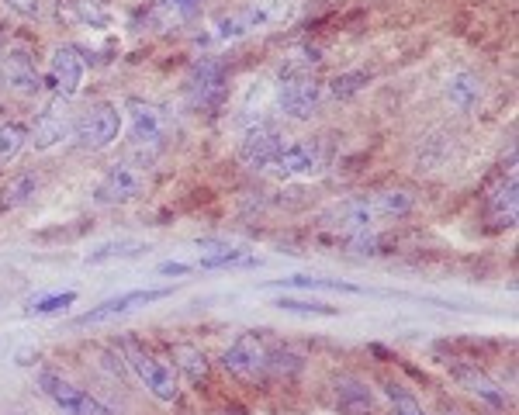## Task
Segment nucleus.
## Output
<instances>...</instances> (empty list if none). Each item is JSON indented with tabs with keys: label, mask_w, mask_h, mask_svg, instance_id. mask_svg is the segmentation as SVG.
I'll list each match as a JSON object with an SVG mask.
<instances>
[{
	"label": "nucleus",
	"mask_w": 519,
	"mask_h": 415,
	"mask_svg": "<svg viewBox=\"0 0 519 415\" xmlns=\"http://www.w3.org/2000/svg\"><path fill=\"white\" fill-rule=\"evenodd\" d=\"M39 388L63 415H115V409H108L104 402H97L94 395H87L84 388L70 384L63 374H56V371H39Z\"/></svg>",
	"instance_id": "f03ea898"
},
{
	"label": "nucleus",
	"mask_w": 519,
	"mask_h": 415,
	"mask_svg": "<svg viewBox=\"0 0 519 415\" xmlns=\"http://www.w3.org/2000/svg\"><path fill=\"white\" fill-rule=\"evenodd\" d=\"M4 80H7V87H11L14 94H25V97H32V94H39L42 90V77L35 73L28 52H7Z\"/></svg>",
	"instance_id": "dca6fc26"
},
{
	"label": "nucleus",
	"mask_w": 519,
	"mask_h": 415,
	"mask_svg": "<svg viewBox=\"0 0 519 415\" xmlns=\"http://www.w3.org/2000/svg\"><path fill=\"white\" fill-rule=\"evenodd\" d=\"M118 128H122V115H118L115 104H94L77 118L73 132H77L84 149H108L118 139Z\"/></svg>",
	"instance_id": "423d86ee"
},
{
	"label": "nucleus",
	"mask_w": 519,
	"mask_h": 415,
	"mask_svg": "<svg viewBox=\"0 0 519 415\" xmlns=\"http://www.w3.org/2000/svg\"><path fill=\"white\" fill-rule=\"evenodd\" d=\"M388 395H391V415H426L423 405L412 395H405V391H398L395 384H388Z\"/></svg>",
	"instance_id": "cd10ccee"
},
{
	"label": "nucleus",
	"mask_w": 519,
	"mask_h": 415,
	"mask_svg": "<svg viewBox=\"0 0 519 415\" xmlns=\"http://www.w3.org/2000/svg\"><path fill=\"white\" fill-rule=\"evenodd\" d=\"M447 415H461V412H447Z\"/></svg>",
	"instance_id": "473e14b6"
},
{
	"label": "nucleus",
	"mask_w": 519,
	"mask_h": 415,
	"mask_svg": "<svg viewBox=\"0 0 519 415\" xmlns=\"http://www.w3.org/2000/svg\"><path fill=\"white\" fill-rule=\"evenodd\" d=\"M139 249H142L139 243H111V246H101L97 253H90L87 263H104V260H111V256H135Z\"/></svg>",
	"instance_id": "c756f323"
},
{
	"label": "nucleus",
	"mask_w": 519,
	"mask_h": 415,
	"mask_svg": "<svg viewBox=\"0 0 519 415\" xmlns=\"http://www.w3.org/2000/svg\"><path fill=\"white\" fill-rule=\"evenodd\" d=\"M129 118H132V132H129L132 149H139L142 156H156L167 146L170 125L160 108H153L146 101H129Z\"/></svg>",
	"instance_id": "20e7f679"
},
{
	"label": "nucleus",
	"mask_w": 519,
	"mask_h": 415,
	"mask_svg": "<svg viewBox=\"0 0 519 415\" xmlns=\"http://www.w3.org/2000/svg\"><path fill=\"white\" fill-rule=\"evenodd\" d=\"M295 14V0H250V4L239 11V21H243L246 35L250 32H267V28H277Z\"/></svg>",
	"instance_id": "2eb2a0df"
},
{
	"label": "nucleus",
	"mask_w": 519,
	"mask_h": 415,
	"mask_svg": "<svg viewBox=\"0 0 519 415\" xmlns=\"http://www.w3.org/2000/svg\"><path fill=\"white\" fill-rule=\"evenodd\" d=\"M187 94L198 108H212L225 94V66L218 59H201L194 63L191 77H187Z\"/></svg>",
	"instance_id": "f8f14e48"
},
{
	"label": "nucleus",
	"mask_w": 519,
	"mask_h": 415,
	"mask_svg": "<svg viewBox=\"0 0 519 415\" xmlns=\"http://www.w3.org/2000/svg\"><path fill=\"white\" fill-rule=\"evenodd\" d=\"M322 166V149L312 146V142H288V146L277 153V160L270 163V173L277 177H308Z\"/></svg>",
	"instance_id": "ddd939ff"
},
{
	"label": "nucleus",
	"mask_w": 519,
	"mask_h": 415,
	"mask_svg": "<svg viewBox=\"0 0 519 415\" xmlns=\"http://www.w3.org/2000/svg\"><path fill=\"white\" fill-rule=\"evenodd\" d=\"M443 94H447V101L454 104L457 111H475L481 104V80L475 77V73L461 70L443 83Z\"/></svg>",
	"instance_id": "6ab92c4d"
},
{
	"label": "nucleus",
	"mask_w": 519,
	"mask_h": 415,
	"mask_svg": "<svg viewBox=\"0 0 519 415\" xmlns=\"http://www.w3.org/2000/svg\"><path fill=\"white\" fill-rule=\"evenodd\" d=\"M70 132H73L70 115L59 111V104H52V108L39 111V118H35L32 142H35V149H49V146H56V142H63Z\"/></svg>",
	"instance_id": "f3484780"
},
{
	"label": "nucleus",
	"mask_w": 519,
	"mask_h": 415,
	"mask_svg": "<svg viewBox=\"0 0 519 415\" xmlns=\"http://www.w3.org/2000/svg\"><path fill=\"white\" fill-rule=\"evenodd\" d=\"M374 211H378V218H402L412 211V194L405 191H381L374 194Z\"/></svg>",
	"instance_id": "4be33fe9"
},
{
	"label": "nucleus",
	"mask_w": 519,
	"mask_h": 415,
	"mask_svg": "<svg viewBox=\"0 0 519 415\" xmlns=\"http://www.w3.org/2000/svg\"><path fill=\"white\" fill-rule=\"evenodd\" d=\"M336 395H340V409L346 415L371 412V391H367L357 377H340V381H336Z\"/></svg>",
	"instance_id": "aec40b11"
},
{
	"label": "nucleus",
	"mask_w": 519,
	"mask_h": 415,
	"mask_svg": "<svg viewBox=\"0 0 519 415\" xmlns=\"http://www.w3.org/2000/svg\"><path fill=\"white\" fill-rule=\"evenodd\" d=\"M163 274H187V270H191V267H187V263H163Z\"/></svg>",
	"instance_id": "2f4dec72"
},
{
	"label": "nucleus",
	"mask_w": 519,
	"mask_h": 415,
	"mask_svg": "<svg viewBox=\"0 0 519 415\" xmlns=\"http://www.w3.org/2000/svg\"><path fill=\"white\" fill-rule=\"evenodd\" d=\"M7 7H14V11L25 14V18H35V14H39V0H7Z\"/></svg>",
	"instance_id": "7c9ffc66"
},
{
	"label": "nucleus",
	"mask_w": 519,
	"mask_h": 415,
	"mask_svg": "<svg viewBox=\"0 0 519 415\" xmlns=\"http://www.w3.org/2000/svg\"><path fill=\"white\" fill-rule=\"evenodd\" d=\"M125 346V360H129V367L135 371V377H139L142 384H146V391L153 398H160V402H173L180 391L177 384V374H173V367H167L163 360H156L153 353L146 350V346L139 343V339H122Z\"/></svg>",
	"instance_id": "f257e3e1"
},
{
	"label": "nucleus",
	"mask_w": 519,
	"mask_h": 415,
	"mask_svg": "<svg viewBox=\"0 0 519 415\" xmlns=\"http://www.w3.org/2000/svg\"><path fill=\"white\" fill-rule=\"evenodd\" d=\"M450 374H454L457 381H461L468 391H475L478 398H485L488 405H495V409H502V405H506V395H502V391H499V384H495L488 374H481L478 367H468V364H450Z\"/></svg>",
	"instance_id": "a211bd4d"
},
{
	"label": "nucleus",
	"mask_w": 519,
	"mask_h": 415,
	"mask_svg": "<svg viewBox=\"0 0 519 415\" xmlns=\"http://www.w3.org/2000/svg\"><path fill=\"white\" fill-rule=\"evenodd\" d=\"M77 301V291H63V294H45V298L32 301L28 312L32 315H56V312H66V308Z\"/></svg>",
	"instance_id": "393cba45"
},
{
	"label": "nucleus",
	"mask_w": 519,
	"mask_h": 415,
	"mask_svg": "<svg viewBox=\"0 0 519 415\" xmlns=\"http://www.w3.org/2000/svg\"><path fill=\"white\" fill-rule=\"evenodd\" d=\"M284 146L288 142H284V135L274 125H253L246 132L243 146H239V160H243V166H250V170H270V163L277 160V153Z\"/></svg>",
	"instance_id": "9b49d317"
},
{
	"label": "nucleus",
	"mask_w": 519,
	"mask_h": 415,
	"mask_svg": "<svg viewBox=\"0 0 519 415\" xmlns=\"http://www.w3.org/2000/svg\"><path fill=\"white\" fill-rule=\"evenodd\" d=\"M281 312L291 315H336L333 305H322V301H302V298H277L274 301Z\"/></svg>",
	"instance_id": "a878e982"
},
{
	"label": "nucleus",
	"mask_w": 519,
	"mask_h": 415,
	"mask_svg": "<svg viewBox=\"0 0 519 415\" xmlns=\"http://www.w3.org/2000/svg\"><path fill=\"white\" fill-rule=\"evenodd\" d=\"M142 187H146V170L142 166H135L132 160L111 163L101 184H97L94 201L97 205H125V201L139 198Z\"/></svg>",
	"instance_id": "39448f33"
},
{
	"label": "nucleus",
	"mask_w": 519,
	"mask_h": 415,
	"mask_svg": "<svg viewBox=\"0 0 519 415\" xmlns=\"http://www.w3.org/2000/svg\"><path fill=\"white\" fill-rule=\"evenodd\" d=\"M263 288H305V291H343V294H360L357 284L329 281V277H284V281H267Z\"/></svg>",
	"instance_id": "412c9836"
},
{
	"label": "nucleus",
	"mask_w": 519,
	"mask_h": 415,
	"mask_svg": "<svg viewBox=\"0 0 519 415\" xmlns=\"http://www.w3.org/2000/svg\"><path fill=\"white\" fill-rule=\"evenodd\" d=\"M322 225L343 232V236H360V232H371L378 225V211H374L371 198H346L322 215Z\"/></svg>",
	"instance_id": "1a4fd4ad"
},
{
	"label": "nucleus",
	"mask_w": 519,
	"mask_h": 415,
	"mask_svg": "<svg viewBox=\"0 0 519 415\" xmlns=\"http://www.w3.org/2000/svg\"><path fill=\"white\" fill-rule=\"evenodd\" d=\"M519 187H516V173L502 177L492 191L485 194V218L492 222V229H509L516 225V208H519Z\"/></svg>",
	"instance_id": "4468645a"
},
{
	"label": "nucleus",
	"mask_w": 519,
	"mask_h": 415,
	"mask_svg": "<svg viewBox=\"0 0 519 415\" xmlns=\"http://www.w3.org/2000/svg\"><path fill=\"white\" fill-rule=\"evenodd\" d=\"M173 353H177V357H184V360H180V367H184L191 381H201V377H205V371H208L205 353L191 350V346H177V350H173Z\"/></svg>",
	"instance_id": "bb28decb"
},
{
	"label": "nucleus",
	"mask_w": 519,
	"mask_h": 415,
	"mask_svg": "<svg viewBox=\"0 0 519 415\" xmlns=\"http://www.w3.org/2000/svg\"><path fill=\"white\" fill-rule=\"evenodd\" d=\"M225 371H232L243 381H263L270 374V346L267 339L257 336V332H243L236 343L225 350L222 357Z\"/></svg>",
	"instance_id": "7ed1b4c3"
},
{
	"label": "nucleus",
	"mask_w": 519,
	"mask_h": 415,
	"mask_svg": "<svg viewBox=\"0 0 519 415\" xmlns=\"http://www.w3.org/2000/svg\"><path fill=\"white\" fill-rule=\"evenodd\" d=\"M367 87V73H343V77L333 80V94L340 97V101H346V97H353L357 90Z\"/></svg>",
	"instance_id": "c85d7f7f"
},
{
	"label": "nucleus",
	"mask_w": 519,
	"mask_h": 415,
	"mask_svg": "<svg viewBox=\"0 0 519 415\" xmlns=\"http://www.w3.org/2000/svg\"><path fill=\"white\" fill-rule=\"evenodd\" d=\"M35 194V177L32 173H25V177L11 180V184L4 187V198H0V208H18L25 205L28 198Z\"/></svg>",
	"instance_id": "5701e85b"
},
{
	"label": "nucleus",
	"mask_w": 519,
	"mask_h": 415,
	"mask_svg": "<svg viewBox=\"0 0 519 415\" xmlns=\"http://www.w3.org/2000/svg\"><path fill=\"white\" fill-rule=\"evenodd\" d=\"M322 101V83L312 80L308 73H291V77L281 80L277 87V108L288 118H312V111L319 108Z\"/></svg>",
	"instance_id": "0eeeda50"
},
{
	"label": "nucleus",
	"mask_w": 519,
	"mask_h": 415,
	"mask_svg": "<svg viewBox=\"0 0 519 415\" xmlns=\"http://www.w3.org/2000/svg\"><path fill=\"white\" fill-rule=\"evenodd\" d=\"M170 288H142V291H129V294H118V298H108L101 301L97 308H90L77 319V326H101V322H111L118 315H129L135 312L139 305H153V301H163L170 298Z\"/></svg>",
	"instance_id": "9d476101"
},
{
	"label": "nucleus",
	"mask_w": 519,
	"mask_h": 415,
	"mask_svg": "<svg viewBox=\"0 0 519 415\" xmlns=\"http://www.w3.org/2000/svg\"><path fill=\"white\" fill-rule=\"evenodd\" d=\"M42 83L59 97V101L77 97L80 83H84V59H80V52L73 49V45H59V49L52 52L49 73H45Z\"/></svg>",
	"instance_id": "6e6552de"
},
{
	"label": "nucleus",
	"mask_w": 519,
	"mask_h": 415,
	"mask_svg": "<svg viewBox=\"0 0 519 415\" xmlns=\"http://www.w3.org/2000/svg\"><path fill=\"white\" fill-rule=\"evenodd\" d=\"M25 139H28L25 125L7 122L4 128H0V160H14V156H18V149L25 146Z\"/></svg>",
	"instance_id": "b1692460"
}]
</instances>
